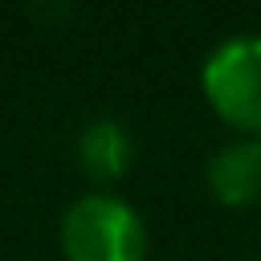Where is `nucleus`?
I'll return each mask as SVG.
<instances>
[{
    "label": "nucleus",
    "mask_w": 261,
    "mask_h": 261,
    "mask_svg": "<svg viewBox=\"0 0 261 261\" xmlns=\"http://www.w3.org/2000/svg\"><path fill=\"white\" fill-rule=\"evenodd\" d=\"M204 179H208V192L228 204V208H245L261 196V139H228L224 147H216L208 155V167H204Z\"/></svg>",
    "instance_id": "nucleus-3"
},
{
    "label": "nucleus",
    "mask_w": 261,
    "mask_h": 261,
    "mask_svg": "<svg viewBox=\"0 0 261 261\" xmlns=\"http://www.w3.org/2000/svg\"><path fill=\"white\" fill-rule=\"evenodd\" d=\"M204 94L212 110L249 139H261V37H228L220 41L204 69Z\"/></svg>",
    "instance_id": "nucleus-2"
},
{
    "label": "nucleus",
    "mask_w": 261,
    "mask_h": 261,
    "mask_svg": "<svg viewBox=\"0 0 261 261\" xmlns=\"http://www.w3.org/2000/svg\"><path fill=\"white\" fill-rule=\"evenodd\" d=\"M61 249L65 261H143L147 228L126 200L86 192L61 212Z\"/></svg>",
    "instance_id": "nucleus-1"
},
{
    "label": "nucleus",
    "mask_w": 261,
    "mask_h": 261,
    "mask_svg": "<svg viewBox=\"0 0 261 261\" xmlns=\"http://www.w3.org/2000/svg\"><path fill=\"white\" fill-rule=\"evenodd\" d=\"M130 151H135V143H130V135L118 118H94L77 135V163L98 184L118 179L130 163Z\"/></svg>",
    "instance_id": "nucleus-4"
}]
</instances>
